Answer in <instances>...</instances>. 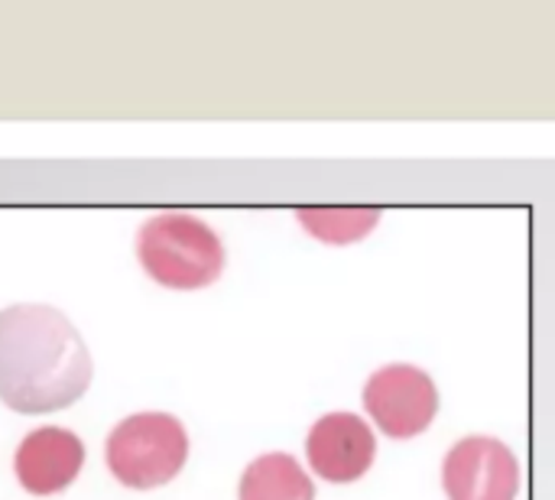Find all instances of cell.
I'll use <instances>...</instances> for the list:
<instances>
[{"instance_id": "1", "label": "cell", "mask_w": 555, "mask_h": 500, "mask_svg": "<svg viewBox=\"0 0 555 500\" xmlns=\"http://www.w3.org/2000/svg\"><path fill=\"white\" fill-rule=\"evenodd\" d=\"M91 371V351L65 312L42 303L0 309V400L10 410H65L88 390Z\"/></svg>"}, {"instance_id": "5", "label": "cell", "mask_w": 555, "mask_h": 500, "mask_svg": "<svg viewBox=\"0 0 555 500\" xmlns=\"http://www.w3.org/2000/svg\"><path fill=\"white\" fill-rule=\"evenodd\" d=\"M520 482V459L498 436L472 433L442 459V491L449 500H517Z\"/></svg>"}, {"instance_id": "3", "label": "cell", "mask_w": 555, "mask_h": 500, "mask_svg": "<svg viewBox=\"0 0 555 500\" xmlns=\"http://www.w3.org/2000/svg\"><path fill=\"white\" fill-rule=\"evenodd\" d=\"M104 456L120 485L153 491L185 469L189 433L172 413H133L111 430Z\"/></svg>"}, {"instance_id": "9", "label": "cell", "mask_w": 555, "mask_h": 500, "mask_svg": "<svg viewBox=\"0 0 555 500\" xmlns=\"http://www.w3.org/2000/svg\"><path fill=\"white\" fill-rule=\"evenodd\" d=\"M296 221L315 241L345 247L364 241L380 225V211L377 208H299Z\"/></svg>"}, {"instance_id": "8", "label": "cell", "mask_w": 555, "mask_h": 500, "mask_svg": "<svg viewBox=\"0 0 555 500\" xmlns=\"http://www.w3.org/2000/svg\"><path fill=\"white\" fill-rule=\"evenodd\" d=\"M237 500H315V485L296 456L267 452L244 469Z\"/></svg>"}, {"instance_id": "7", "label": "cell", "mask_w": 555, "mask_h": 500, "mask_svg": "<svg viewBox=\"0 0 555 500\" xmlns=\"http://www.w3.org/2000/svg\"><path fill=\"white\" fill-rule=\"evenodd\" d=\"M85 465V443L62 426L33 430L13 456V472L23 491L49 498L65 491Z\"/></svg>"}, {"instance_id": "4", "label": "cell", "mask_w": 555, "mask_h": 500, "mask_svg": "<svg viewBox=\"0 0 555 500\" xmlns=\"http://www.w3.org/2000/svg\"><path fill=\"white\" fill-rule=\"evenodd\" d=\"M364 410L374 426L390 439H416L423 436L439 413V387L436 381L406 361L384 364L364 384Z\"/></svg>"}, {"instance_id": "2", "label": "cell", "mask_w": 555, "mask_h": 500, "mask_svg": "<svg viewBox=\"0 0 555 500\" xmlns=\"http://www.w3.org/2000/svg\"><path fill=\"white\" fill-rule=\"evenodd\" d=\"M137 257L146 277L169 290H205L224 270V244L211 225L185 211H163L140 225Z\"/></svg>"}, {"instance_id": "6", "label": "cell", "mask_w": 555, "mask_h": 500, "mask_svg": "<svg viewBox=\"0 0 555 500\" xmlns=\"http://www.w3.org/2000/svg\"><path fill=\"white\" fill-rule=\"evenodd\" d=\"M377 459V436L358 413H325L306 436V462L328 485L361 482Z\"/></svg>"}]
</instances>
